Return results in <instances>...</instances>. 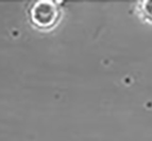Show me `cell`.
Segmentation results:
<instances>
[{"label": "cell", "mask_w": 152, "mask_h": 141, "mask_svg": "<svg viewBox=\"0 0 152 141\" xmlns=\"http://www.w3.org/2000/svg\"><path fill=\"white\" fill-rule=\"evenodd\" d=\"M140 7H142V9H140V10L142 17L150 23H152V2H142L140 3Z\"/></svg>", "instance_id": "2"}, {"label": "cell", "mask_w": 152, "mask_h": 141, "mask_svg": "<svg viewBox=\"0 0 152 141\" xmlns=\"http://www.w3.org/2000/svg\"><path fill=\"white\" fill-rule=\"evenodd\" d=\"M28 13L31 23L39 30H50L54 28L61 18V10L58 3L49 0L33 1Z\"/></svg>", "instance_id": "1"}]
</instances>
